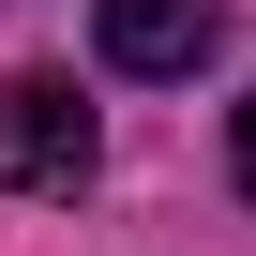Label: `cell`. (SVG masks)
<instances>
[{
    "mask_svg": "<svg viewBox=\"0 0 256 256\" xmlns=\"http://www.w3.org/2000/svg\"><path fill=\"white\" fill-rule=\"evenodd\" d=\"M226 30V0H106V60L120 76H196Z\"/></svg>",
    "mask_w": 256,
    "mask_h": 256,
    "instance_id": "obj_2",
    "label": "cell"
},
{
    "mask_svg": "<svg viewBox=\"0 0 256 256\" xmlns=\"http://www.w3.org/2000/svg\"><path fill=\"white\" fill-rule=\"evenodd\" d=\"M226 166H241V196H256V90L226 106Z\"/></svg>",
    "mask_w": 256,
    "mask_h": 256,
    "instance_id": "obj_3",
    "label": "cell"
},
{
    "mask_svg": "<svg viewBox=\"0 0 256 256\" xmlns=\"http://www.w3.org/2000/svg\"><path fill=\"white\" fill-rule=\"evenodd\" d=\"M76 181H90L76 76H0V196H76Z\"/></svg>",
    "mask_w": 256,
    "mask_h": 256,
    "instance_id": "obj_1",
    "label": "cell"
}]
</instances>
